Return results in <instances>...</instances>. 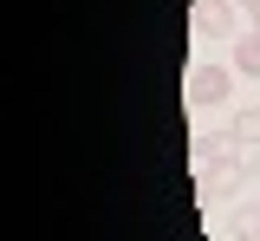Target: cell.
I'll return each mask as SVG.
<instances>
[{
	"label": "cell",
	"instance_id": "obj_2",
	"mask_svg": "<svg viewBox=\"0 0 260 241\" xmlns=\"http://www.w3.org/2000/svg\"><path fill=\"white\" fill-rule=\"evenodd\" d=\"M241 13L247 7H234V0H189L195 33H215V39H241Z\"/></svg>",
	"mask_w": 260,
	"mask_h": 241
},
{
	"label": "cell",
	"instance_id": "obj_1",
	"mask_svg": "<svg viewBox=\"0 0 260 241\" xmlns=\"http://www.w3.org/2000/svg\"><path fill=\"white\" fill-rule=\"evenodd\" d=\"M234 78H241L234 66H195L189 85H182L189 111H215V104H228V98H234Z\"/></svg>",
	"mask_w": 260,
	"mask_h": 241
},
{
	"label": "cell",
	"instance_id": "obj_7",
	"mask_svg": "<svg viewBox=\"0 0 260 241\" xmlns=\"http://www.w3.org/2000/svg\"><path fill=\"white\" fill-rule=\"evenodd\" d=\"M234 7H254V0H234Z\"/></svg>",
	"mask_w": 260,
	"mask_h": 241
},
{
	"label": "cell",
	"instance_id": "obj_6",
	"mask_svg": "<svg viewBox=\"0 0 260 241\" xmlns=\"http://www.w3.org/2000/svg\"><path fill=\"white\" fill-rule=\"evenodd\" d=\"M247 20H254V33H260V0H254V7H247Z\"/></svg>",
	"mask_w": 260,
	"mask_h": 241
},
{
	"label": "cell",
	"instance_id": "obj_5",
	"mask_svg": "<svg viewBox=\"0 0 260 241\" xmlns=\"http://www.w3.org/2000/svg\"><path fill=\"white\" fill-rule=\"evenodd\" d=\"M228 228H234L241 241H260V208H254V202H234V215H228Z\"/></svg>",
	"mask_w": 260,
	"mask_h": 241
},
{
	"label": "cell",
	"instance_id": "obj_4",
	"mask_svg": "<svg viewBox=\"0 0 260 241\" xmlns=\"http://www.w3.org/2000/svg\"><path fill=\"white\" fill-rule=\"evenodd\" d=\"M234 143H241V150L260 143V104H241V111H234Z\"/></svg>",
	"mask_w": 260,
	"mask_h": 241
},
{
	"label": "cell",
	"instance_id": "obj_3",
	"mask_svg": "<svg viewBox=\"0 0 260 241\" xmlns=\"http://www.w3.org/2000/svg\"><path fill=\"white\" fill-rule=\"evenodd\" d=\"M234 72H241V78H260V33L254 26L234 39Z\"/></svg>",
	"mask_w": 260,
	"mask_h": 241
}]
</instances>
